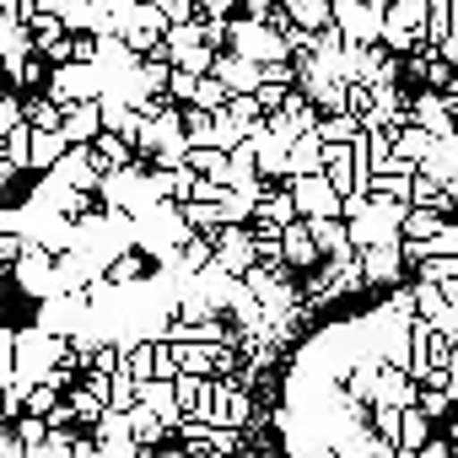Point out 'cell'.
<instances>
[{
    "mask_svg": "<svg viewBox=\"0 0 458 458\" xmlns=\"http://www.w3.org/2000/svg\"><path fill=\"white\" fill-rule=\"evenodd\" d=\"M329 22L351 49H372L383 33V0H329Z\"/></svg>",
    "mask_w": 458,
    "mask_h": 458,
    "instance_id": "obj_1",
    "label": "cell"
},
{
    "mask_svg": "<svg viewBox=\"0 0 458 458\" xmlns=\"http://www.w3.org/2000/svg\"><path fill=\"white\" fill-rule=\"evenodd\" d=\"M98 92H103V76H98L92 65H55V71L44 76V98H49L55 108L98 103Z\"/></svg>",
    "mask_w": 458,
    "mask_h": 458,
    "instance_id": "obj_2",
    "label": "cell"
},
{
    "mask_svg": "<svg viewBox=\"0 0 458 458\" xmlns=\"http://www.w3.org/2000/svg\"><path fill=\"white\" fill-rule=\"evenodd\" d=\"M210 265L226 281H243L254 270V238H249V226H216V233H210Z\"/></svg>",
    "mask_w": 458,
    "mask_h": 458,
    "instance_id": "obj_3",
    "label": "cell"
},
{
    "mask_svg": "<svg viewBox=\"0 0 458 458\" xmlns=\"http://www.w3.org/2000/svg\"><path fill=\"white\" fill-rule=\"evenodd\" d=\"M453 108H458V92L447 98V92H410L404 98V119L415 124V130H426L431 140H447L453 135Z\"/></svg>",
    "mask_w": 458,
    "mask_h": 458,
    "instance_id": "obj_4",
    "label": "cell"
},
{
    "mask_svg": "<svg viewBox=\"0 0 458 458\" xmlns=\"http://www.w3.org/2000/svg\"><path fill=\"white\" fill-rule=\"evenodd\" d=\"M6 281H17L33 302H44V297H55V259L38 243H22V254L12 259V276Z\"/></svg>",
    "mask_w": 458,
    "mask_h": 458,
    "instance_id": "obj_5",
    "label": "cell"
},
{
    "mask_svg": "<svg viewBox=\"0 0 458 458\" xmlns=\"http://www.w3.org/2000/svg\"><path fill=\"white\" fill-rule=\"evenodd\" d=\"M356 270H361V286H404V259H399V243H383V249H361L356 254Z\"/></svg>",
    "mask_w": 458,
    "mask_h": 458,
    "instance_id": "obj_6",
    "label": "cell"
},
{
    "mask_svg": "<svg viewBox=\"0 0 458 458\" xmlns=\"http://www.w3.org/2000/svg\"><path fill=\"white\" fill-rule=\"evenodd\" d=\"M44 178H55L60 189H76V194H98V167H92L87 146H65V157H60Z\"/></svg>",
    "mask_w": 458,
    "mask_h": 458,
    "instance_id": "obj_7",
    "label": "cell"
},
{
    "mask_svg": "<svg viewBox=\"0 0 458 458\" xmlns=\"http://www.w3.org/2000/svg\"><path fill=\"white\" fill-rule=\"evenodd\" d=\"M276 243H281V270H286V276H297V270H308V276H313V270L324 265V259H318V249H313V238H308V226H302V221H292V226H281V238H276Z\"/></svg>",
    "mask_w": 458,
    "mask_h": 458,
    "instance_id": "obj_8",
    "label": "cell"
},
{
    "mask_svg": "<svg viewBox=\"0 0 458 458\" xmlns=\"http://www.w3.org/2000/svg\"><path fill=\"white\" fill-rule=\"evenodd\" d=\"M98 135H103L98 103H71V108H60V140H65V146H92Z\"/></svg>",
    "mask_w": 458,
    "mask_h": 458,
    "instance_id": "obj_9",
    "label": "cell"
},
{
    "mask_svg": "<svg viewBox=\"0 0 458 458\" xmlns=\"http://www.w3.org/2000/svg\"><path fill=\"white\" fill-rule=\"evenodd\" d=\"M146 276H151V265H146V254H135V249H124V254H114V259L103 265V281H108L114 292H135Z\"/></svg>",
    "mask_w": 458,
    "mask_h": 458,
    "instance_id": "obj_10",
    "label": "cell"
},
{
    "mask_svg": "<svg viewBox=\"0 0 458 458\" xmlns=\"http://www.w3.org/2000/svg\"><path fill=\"white\" fill-rule=\"evenodd\" d=\"M87 157H92V167H98V178H108V173H124L130 162H140L119 135H98L92 146H87Z\"/></svg>",
    "mask_w": 458,
    "mask_h": 458,
    "instance_id": "obj_11",
    "label": "cell"
},
{
    "mask_svg": "<svg viewBox=\"0 0 458 458\" xmlns=\"http://www.w3.org/2000/svg\"><path fill=\"white\" fill-rule=\"evenodd\" d=\"M415 173H420V178H431L437 189H458V183H453V173H458V140H453V135H447V140H437V146H431V157H426Z\"/></svg>",
    "mask_w": 458,
    "mask_h": 458,
    "instance_id": "obj_12",
    "label": "cell"
},
{
    "mask_svg": "<svg viewBox=\"0 0 458 458\" xmlns=\"http://www.w3.org/2000/svg\"><path fill=\"white\" fill-rule=\"evenodd\" d=\"M431 437H437V426H431V420H426V415H420L415 404H410V410H399V431H394V453H404V458H410V453H420V447H426Z\"/></svg>",
    "mask_w": 458,
    "mask_h": 458,
    "instance_id": "obj_13",
    "label": "cell"
},
{
    "mask_svg": "<svg viewBox=\"0 0 458 458\" xmlns=\"http://www.w3.org/2000/svg\"><path fill=\"white\" fill-rule=\"evenodd\" d=\"M318 162H324V146L313 140V130H308V135H297V140L286 146V183H292V178H313V173H318Z\"/></svg>",
    "mask_w": 458,
    "mask_h": 458,
    "instance_id": "obj_14",
    "label": "cell"
},
{
    "mask_svg": "<svg viewBox=\"0 0 458 458\" xmlns=\"http://www.w3.org/2000/svg\"><path fill=\"white\" fill-rule=\"evenodd\" d=\"M281 17L297 33H318V28H329V0H281Z\"/></svg>",
    "mask_w": 458,
    "mask_h": 458,
    "instance_id": "obj_15",
    "label": "cell"
},
{
    "mask_svg": "<svg viewBox=\"0 0 458 458\" xmlns=\"http://www.w3.org/2000/svg\"><path fill=\"white\" fill-rule=\"evenodd\" d=\"M442 216L437 210H420V205H404V216H399V243H426V238H437L442 233Z\"/></svg>",
    "mask_w": 458,
    "mask_h": 458,
    "instance_id": "obj_16",
    "label": "cell"
},
{
    "mask_svg": "<svg viewBox=\"0 0 458 458\" xmlns=\"http://www.w3.org/2000/svg\"><path fill=\"white\" fill-rule=\"evenodd\" d=\"M60 157H65V140H60V135H38V130H33V135H28V162H22V173L44 178Z\"/></svg>",
    "mask_w": 458,
    "mask_h": 458,
    "instance_id": "obj_17",
    "label": "cell"
},
{
    "mask_svg": "<svg viewBox=\"0 0 458 458\" xmlns=\"http://www.w3.org/2000/svg\"><path fill=\"white\" fill-rule=\"evenodd\" d=\"M356 135H361V124L351 114H318V124H313V140L318 146H351Z\"/></svg>",
    "mask_w": 458,
    "mask_h": 458,
    "instance_id": "obj_18",
    "label": "cell"
},
{
    "mask_svg": "<svg viewBox=\"0 0 458 458\" xmlns=\"http://www.w3.org/2000/svg\"><path fill=\"white\" fill-rule=\"evenodd\" d=\"M65 410H71V426H81V431H92V426H98V415H103V399H98L92 388H81V383H71V394H65Z\"/></svg>",
    "mask_w": 458,
    "mask_h": 458,
    "instance_id": "obj_19",
    "label": "cell"
},
{
    "mask_svg": "<svg viewBox=\"0 0 458 458\" xmlns=\"http://www.w3.org/2000/svg\"><path fill=\"white\" fill-rule=\"evenodd\" d=\"M453 6L458 0H426V49L453 38Z\"/></svg>",
    "mask_w": 458,
    "mask_h": 458,
    "instance_id": "obj_20",
    "label": "cell"
},
{
    "mask_svg": "<svg viewBox=\"0 0 458 458\" xmlns=\"http://www.w3.org/2000/svg\"><path fill=\"white\" fill-rule=\"evenodd\" d=\"M189 108H199V114H221V108H226L221 81H216V76H199V81H194V92H189Z\"/></svg>",
    "mask_w": 458,
    "mask_h": 458,
    "instance_id": "obj_21",
    "label": "cell"
},
{
    "mask_svg": "<svg viewBox=\"0 0 458 458\" xmlns=\"http://www.w3.org/2000/svg\"><path fill=\"white\" fill-rule=\"evenodd\" d=\"M60 399H65V394H60L55 383H33V388L22 394V415H38V420H44V415H49Z\"/></svg>",
    "mask_w": 458,
    "mask_h": 458,
    "instance_id": "obj_22",
    "label": "cell"
},
{
    "mask_svg": "<svg viewBox=\"0 0 458 458\" xmlns=\"http://www.w3.org/2000/svg\"><path fill=\"white\" fill-rule=\"evenodd\" d=\"M233 146H243V130L226 119V114H210V151H221V157H226Z\"/></svg>",
    "mask_w": 458,
    "mask_h": 458,
    "instance_id": "obj_23",
    "label": "cell"
},
{
    "mask_svg": "<svg viewBox=\"0 0 458 458\" xmlns=\"http://www.w3.org/2000/svg\"><path fill=\"white\" fill-rule=\"evenodd\" d=\"M415 281L420 286H447V281H458V259H420Z\"/></svg>",
    "mask_w": 458,
    "mask_h": 458,
    "instance_id": "obj_24",
    "label": "cell"
},
{
    "mask_svg": "<svg viewBox=\"0 0 458 458\" xmlns=\"http://www.w3.org/2000/svg\"><path fill=\"white\" fill-rule=\"evenodd\" d=\"M415 410H420V415H426V420L437 426V420H447V415H453V394H437V388H420V394H415Z\"/></svg>",
    "mask_w": 458,
    "mask_h": 458,
    "instance_id": "obj_25",
    "label": "cell"
},
{
    "mask_svg": "<svg viewBox=\"0 0 458 458\" xmlns=\"http://www.w3.org/2000/svg\"><path fill=\"white\" fill-rule=\"evenodd\" d=\"M367 426L377 431V442L394 447V431H399V410L394 404H367Z\"/></svg>",
    "mask_w": 458,
    "mask_h": 458,
    "instance_id": "obj_26",
    "label": "cell"
},
{
    "mask_svg": "<svg viewBox=\"0 0 458 458\" xmlns=\"http://www.w3.org/2000/svg\"><path fill=\"white\" fill-rule=\"evenodd\" d=\"M17 124H22V103H17V92H0V140H6Z\"/></svg>",
    "mask_w": 458,
    "mask_h": 458,
    "instance_id": "obj_27",
    "label": "cell"
},
{
    "mask_svg": "<svg viewBox=\"0 0 458 458\" xmlns=\"http://www.w3.org/2000/svg\"><path fill=\"white\" fill-rule=\"evenodd\" d=\"M22 233H28L22 205H0V238H22Z\"/></svg>",
    "mask_w": 458,
    "mask_h": 458,
    "instance_id": "obj_28",
    "label": "cell"
},
{
    "mask_svg": "<svg viewBox=\"0 0 458 458\" xmlns=\"http://www.w3.org/2000/svg\"><path fill=\"white\" fill-rule=\"evenodd\" d=\"M194 17L221 22V17H238V0H194Z\"/></svg>",
    "mask_w": 458,
    "mask_h": 458,
    "instance_id": "obj_29",
    "label": "cell"
},
{
    "mask_svg": "<svg viewBox=\"0 0 458 458\" xmlns=\"http://www.w3.org/2000/svg\"><path fill=\"white\" fill-rule=\"evenodd\" d=\"M286 92H292V87H276V81H259V92H254V103H259V114H276V108L286 103Z\"/></svg>",
    "mask_w": 458,
    "mask_h": 458,
    "instance_id": "obj_30",
    "label": "cell"
},
{
    "mask_svg": "<svg viewBox=\"0 0 458 458\" xmlns=\"http://www.w3.org/2000/svg\"><path fill=\"white\" fill-rule=\"evenodd\" d=\"M238 12H243V22H259L265 28L276 17V0H238Z\"/></svg>",
    "mask_w": 458,
    "mask_h": 458,
    "instance_id": "obj_31",
    "label": "cell"
},
{
    "mask_svg": "<svg viewBox=\"0 0 458 458\" xmlns=\"http://www.w3.org/2000/svg\"><path fill=\"white\" fill-rule=\"evenodd\" d=\"M221 194H226V189H221V183H205V178H194V189H189L194 205H221Z\"/></svg>",
    "mask_w": 458,
    "mask_h": 458,
    "instance_id": "obj_32",
    "label": "cell"
},
{
    "mask_svg": "<svg viewBox=\"0 0 458 458\" xmlns=\"http://www.w3.org/2000/svg\"><path fill=\"white\" fill-rule=\"evenodd\" d=\"M410 458H458V453H453V442H447V437L437 431V437H431V442H426L420 453H410Z\"/></svg>",
    "mask_w": 458,
    "mask_h": 458,
    "instance_id": "obj_33",
    "label": "cell"
},
{
    "mask_svg": "<svg viewBox=\"0 0 458 458\" xmlns=\"http://www.w3.org/2000/svg\"><path fill=\"white\" fill-rule=\"evenodd\" d=\"M189 189H194V173H189V167H173V205H183Z\"/></svg>",
    "mask_w": 458,
    "mask_h": 458,
    "instance_id": "obj_34",
    "label": "cell"
},
{
    "mask_svg": "<svg viewBox=\"0 0 458 458\" xmlns=\"http://www.w3.org/2000/svg\"><path fill=\"white\" fill-rule=\"evenodd\" d=\"M6 276H12V265H0V281H6Z\"/></svg>",
    "mask_w": 458,
    "mask_h": 458,
    "instance_id": "obj_35",
    "label": "cell"
},
{
    "mask_svg": "<svg viewBox=\"0 0 458 458\" xmlns=\"http://www.w3.org/2000/svg\"><path fill=\"white\" fill-rule=\"evenodd\" d=\"M0 92H6V87H0Z\"/></svg>",
    "mask_w": 458,
    "mask_h": 458,
    "instance_id": "obj_36",
    "label": "cell"
}]
</instances>
